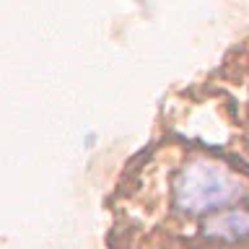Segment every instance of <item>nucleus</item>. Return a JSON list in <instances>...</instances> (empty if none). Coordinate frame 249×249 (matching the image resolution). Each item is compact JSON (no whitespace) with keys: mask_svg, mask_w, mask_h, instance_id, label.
<instances>
[{"mask_svg":"<svg viewBox=\"0 0 249 249\" xmlns=\"http://www.w3.org/2000/svg\"><path fill=\"white\" fill-rule=\"evenodd\" d=\"M241 192L244 182L236 177V171L208 156L190 159L174 179V205L190 215L215 213L239 200Z\"/></svg>","mask_w":249,"mask_h":249,"instance_id":"obj_1","label":"nucleus"},{"mask_svg":"<svg viewBox=\"0 0 249 249\" xmlns=\"http://www.w3.org/2000/svg\"><path fill=\"white\" fill-rule=\"evenodd\" d=\"M205 236L226 244H236V241L249 236V210L247 208H226L215 210L205 221Z\"/></svg>","mask_w":249,"mask_h":249,"instance_id":"obj_2","label":"nucleus"}]
</instances>
